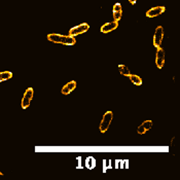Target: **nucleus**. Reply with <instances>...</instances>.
<instances>
[{
	"instance_id": "nucleus-1",
	"label": "nucleus",
	"mask_w": 180,
	"mask_h": 180,
	"mask_svg": "<svg viewBox=\"0 0 180 180\" xmlns=\"http://www.w3.org/2000/svg\"><path fill=\"white\" fill-rule=\"evenodd\" d=\"M48 39L51 42H54V43H61V44H66V46H74L76 42L75 38L72 37L70 35L64 36V35L57 34V33L48 34Z\"/></svg>"
},
{
	"instance_id": "nucleus-2",
	"label": "nucleus",
	"mask_w": 180,
	"mask_h": 180,
	"mask_svg": "<svg viewBox=\"0 0 180 180\" xmlns=\"http://www.w3.org/2000/svg\"><path fill=\"white\" fill-rule=\"evenodd\" d=\"M112 118H113V113H112L111 111H107L106 113L103 115V118H102L101 123H100V127H99L101 133H105L107 131L108 128H109V126H110V123H111Z\"/></svg>"
},
{
	"instance_id": "nucleus-3",
	"label": "nucleus",
	"mask_w": 180,
	"mask_h": 180,
	"mask_svg": "<svg viewBox=\"0 0 180 180\" xmlns=\"http://www.w3.org/2000/svg\"><path fill=\"white\" fill-rule=\"evenodd\" d=\"M89 29H90L89 24H87V23H82V24L78 25V26H76V27H73V28H71L70 30H69V35L72 36V37H74V36L80 35V34H82V33L87 32V31L89 30Z\"/></svg>"
},
{
	"instance_id": "nucleus-4",
	"label": "nucleus",
	"mask_w": 180,
	"mask_h": 180,
	"mask_svg": "<svg viewBox=\"0 0 180 180\" xmlns=\"http://www.w3.org/2000/svg\"><path fill=\"white\" fill-rule=\"evenodd\" d=\"M164 37V30H163V27L159 26L156 27V33H154V46L156 48H161V44H162V40H163Z\"/></svg>"
},
{
	"instance_id": "nucleus-5",
	"label": "nucleus",
	"mask_w": 180,
	"mask_h": 180,
	"mask_svg": "<svg viewBox=\"0 0 180 180\" xmlns=\"http://www.w3.org/2000/svg\"><path fill=\"white\" fill-rule=\"evenodd\" d=\"M156 64L159 69H162L165 64V51L161 48H157L156 55Z\"/></svg>"
},
{
	"instance_id": "nucleus-6",
	"label": "nucleus",
	"mask_w": 180,
	"mask_h": 180,
	"mask_svg": "<svg viewBox=\"0 0 180 180\" xmlns=\"http://www.w3.org/2000/svg\"><path fill=\"white\" fill-rule=\"evenodd\" d=\"M165 6H156V7H152L146 12V17L147 18H156L157 15H162L165 12Z\"/></svg>"
},
{
	"instance_id": "nucleus-7",
	"label": "nucleus",
	"mask_w": 180,
	"mask_h": 180,
	"mask_svg": "<svg viewBox=\"0 0 180 180\" xmlns=\"http://www.w3.org/2000/svg\"><path fill=\"white\" fill-rule=\"evenodd\" d=\"M118 22H109V23H106V24H104L103 25L102 27H101V32H103V33H109V32H111V31H113V30H115L116 28H118Z\"/></svg>"
},
{
	"instance_id": "nucleus-8",
	"label": "nucleus",
	"mask_w": 180,
	"mask_h": 180,
	"mask_svg": "<svg viewBox=\"0 0 180 180\" xmlns=\"http://www.w3.org/2000/svg\"><path fill=\"white\" fill-rule=\"evenodd\" d=\"M130 80L132 82V84H136V85H141L142 84V79L139 77L138 75H135V74H130Z\"/></svg>"
},
{
	"instance_id": "nucleus-9",
	"label": "nucleus",
	"mask_w": 180,
	"mask_h": 180,
	"mask_svg": "<svg viewBox=\"0 0 180 180\" xmlns=\"http://www.w3.org/2000/svg\"><path fill=\"white\" fill-rule=\"evenodd\" d=\"M118 70H120V74L123 76H130V70L128 69L127 66H125V65H118Z\"/></svg>"
},
{
	"instance_id": "nucleus-10",
	"label": "nucleus",
	"mask_w": 180,
	"mask_h": 180,
	"mask_svg": "<svg viewBox=\"0 0 180 180\" xmlns=\"http://www.w3.org/2000/svg\"><path fill=\"white\" fill-rule=\"evenodd\" d=\"M30 103H31V99L28 98V97L24 96L23 97V100H22V108L23 109H26L30 106Z\"/></svg>"
},
{
	"instance_id": "nucleus-11",
	"label": "nucleus",
	"mask_w": 180,
	"mask_h": 180,
	"mask_svg": "<svg viewBox=\"0 0 180 180\" xmlns=\"http://www.w3.org/2000/svg\"><path fill=\"white\" fill-rule=\"evenodd\" d=\"M1 77H2V80H7V79H10L12 77V73L10 71H4V72H1Z\"/></svg>"
},
{
	"instance_id": "nucleus-12",
	"label": "nucleus",
	"mask_w": 180,
	"mask_h": 180,
	"mask_svg": "<svg viewBox=\"0 0 180 180\" xmlns=\"http://www.w3.org/2000/svg\"><path fill=\"white\" fill-rule=\"evenodd\" d=\"M142 126L144 127V129H145L146 131H148V130L151 129V127H152V121H151V120H145V121H143Z\"/></svg>"
},
{
	"instance_id": "nucleus-13",
	"label": "nucleus",
	"mask_w": 180,
	"mask_h": 180,
	"mask_svg": "<svg viewBox=\"0 0 180 180\" xmlns=\"http://www.w3.org/2000/svg\"><path fill=\"white\" fill-rule=\"evenodd\" d=\"M123 15V12H113V20L115 22H118L121 19Z\"/></svg>"
},
{
	"instance_id": "nucleus-14",
	"label": "nucleus",
	"mask_w": 180,
	"mask_h": 180,
	"mask_svg": "<svg viewBox=\"0 0 180 180\" xmlns=\"http://www.w3.org/2000/svg\"><path fill=\"white\" fill-rule=\"evenodd\" d=\"M66 85H67V87H68V89L72 92V91H74L75 87H76V82L72 80V82H69L68 84H66Z\"/></svg>"
},
{
	"instance_id": "nucleus-15",
	"label": "nucleus",
	"mask_w": 180,
	"mask_h": 180,
	"mask_svg": "<svg viewBox=\"0 0 180 180\" xmlns=\"http://www.w3.org/2000/svg\"><path fill=\"white\" fill-rule=\"evenodd\" d=\"M123 8H121V4L120 3H115L113 5V12H123Z\"/></svg>"
},
{
	"instance_id": "nucleus-16",
	"label": "nucleus",
	"mask_w": 180,
	"mask_h": 180,
	"mask_svg": "<svg viewBox=\"0 0 180 180\" xmlns=\"http://www.w3.org/2000/svg\"><path fill=\"white\" fill-rule=\"evenodd\" d=\"M70 93H71V91L68 89V87H67V85H64V87H63V89H62V94H63V95H69Z\"/></svg>"
},
{
	"instance_id": "nucleus-17",
	"label": "nucleus",
	"mask_w": 180,
	"mask_h": 180,
	"mask_svg": "<svg viewBox=\"0 0 180 180\" xmlns=\"http://www.w3.org/2000/svg\"><path fill=\"white\" fill-rule=\"evenodd\" d=\"M137 132H138L139 134H145V133H146V130L144 129V127H143L142 125H140V126L138 127V129H137Z\"/></svg>"
},
{
	"instance_id": "nucleus-18",
	"label": "nucleus",
	"mask_w": 180,
	"mask_h": 180,
	"mask_svg": "<svg viewBox=\"0 0 180 180\" xmlns=\"http://www.w3.org/2000/svg\"><path fill=\"white\" fill-rule=\"evenodd\" d=\"M129 1H130V3L133 4V5H134V4L136 3V0H129Z\"/></svg>"
},
{
	"instance_id": "nucleus-19",
	"label": "nucleus",
	"mask_w": 180,
	"mask_h": 180,
	"mask_svg": "<svg viewBox=\"0 0 180 180\" xmlns=\"http://www.w3.org/2000/svg\"><path fill=\"white\" fill-rule=\"evenodd\" d=\"M0 82H3V80H2V77H1V72H0Z\"/></svg>"
},
{
	"instance_id": "nucleus-20",
	"label": "nucleus",
	"mask_w": 180,
	"mask_h": 180,
	"mask_svg": "<svg viewBox=\"0 0 180 180\" xmlns=\"http://www.w3.org/2000/svg\"><path fill=\"white\" fill-rule=\"evenodd\" d=\"M0 175H3V174H2V173H1V172H0Z\"/></svg>"
}]
</instances>
